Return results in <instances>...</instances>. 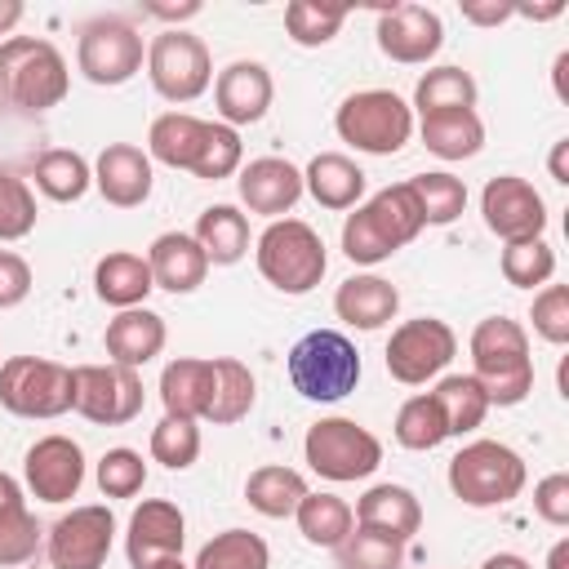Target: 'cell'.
I'll use <instances>...</instances> for the list:
<instances>
[{
  "instance_id": "obj_24",
  "label": "cell",
  "mask_w": 569,
  "mask_h": 569,
  "mask_svg": "<svg viewBox=\"0 0 569 569\" xmlns=\"http://www.w3.org/2000/svg\"><path fill=\"white\" fill-rule=\"evenodd\" d=\"M333 311H338L342 325H351V329H360V333H373V329H382V325L396 320V311H400V289H396L391 280L373 276V271H360V276H347V280L338 284Z\"/></svg>"
},
{
  "instance_id": "obj_51",
  "label": "cell",
  "mask_w": 569,
  "mask_h": 569,
  "mask_svg": "<svg viewBox=\"0 0 569 569\" xmlns=\"http://www.w3.org/2000/svg\"><path fill=\"white\" fill-rule=\"evenodd\" d=\"M533 516L565 529L569 525V476L565 471H551L533 485Z\"/></svg>"
},
{
  "instance_id": "obj_4",
  "label": "cell",
  "mask_w": 569,
  "mask_h": 569,
  "mask_svg": "<svg viewBox=\"0 0 569 569\" xmlns=\"http://www.w3.org/2000/svg\"><path fill=\"white\" fill-rule=\"evenodd\" d=\"M0 89L9 102H18L31 116L53 111L67 89H71V71L67 58L58 53L53 40L44 36H9L0 44Z\"/></svg>"
},
{
  "instance_id": "obj_33",
  "label": "cell",
  "mask_w": 569,
  "mask_h": 569,
  "mask_svg": "<svg viewBox=\"0 0 569 569\" xmlns=\"http://www.w3.org/2000/svg\"><path fill=\"white\" fill-rule=\"evenodd\" d=\"M44 156V124L40 116L22 111L0 89V173H31V164Z\"/></svg>"
},
{
  "instance_id": "obj_59",
  "label": "cell",
  "mask_w": 569,
  "mask_h": 569,
  "mask_svg": "<svg viewBox=\"0 0 569 569\" xmlns=\"http://www.w3.org/2000/svg\"><path fill=\"white\" fill-rule=\"evenodd\" d=\"M516 13H520V18H533V22H547V18H560V13H565V4H560V0H556V4H542V9L516 4Z\"/></svg>"
},
{
  "instance_id": "obj_8",
  "label": "cell",
  "mask_w": 569,
  "mask_h": 569,
  "mask_svg": "<svg viewBox=\"0 0 569 569\" xmlns=\"http://www.w3.org/2000/svg\"><path fill=\"white\" fill-rule=\"evenodd\" d=\"M302 458L316 476L347 485V480H365L382 467V440L369 427H360L356 418H320L302 436Z\"/></svg>"
},
{
  "instance_id": "obj_55",
  "label": "cell",
  "mask_w": 569,
  "mask_h": 569,
  "mask_svg": "<svg viewBox=\"0 0 569 569\" xmlns=\"http://www.w3.org/2000/svg\"><path fill=\"white\" fill-rule=\"evenodd\" d=\"M547 164H551V178H556L560 187H569V138H560V142L551 147V160H547Z\"/></svg>"
},
{
  "instance_id": "obj_17",
  "label": "cell",
  "mask_w": 569,
  "mask_h": 569,
  "mask_svg": "<svg viewBox=\"0 0 569 569\" xmlns=\"http://www.w3.org/2000/svg\"><path fill=\"white\" fill-rule=\"evenodd\" d=\"M187 542V516L169 498H142L124 525V556L133 569H151L156 560L182 556Z\"/></svg>"
},
{
  "instance_id": "obj_42",
  "label": "cell",
  "mask_w": 569,
  "mask_h": 569,
  "mask_svg": "<svg viewBox=\"0 0 569 569\" xmlns=\"http://www.w3.org/2000/svg\"><path fill=\"white\" fill-rule=\"evenodd\" d=\"M151 462L169 467V471H187L196 458H200V427L196 418H173L164 413L156 427H151Z\"/></svg>"
},
{
  "instance_id": "obj_56",
  "label": "cell",
  "mask_w": 569,
  "mask_h": 569,
  "mask_svg": "<svg viewBox=\"0 0 569 569\" xmlns=\"http://www.w3.org/2000/svg\"><path fill=\"white\" fill-rule=\"evenodd\" d=\"M480 569H533V565H529L525 556H516V551H493Z\"/></svg>"
},
{
  "instance_id": "obj_16",
  "label": "cell",
  "mask_w": 569,
  "mask_h": 569,
  "mask_svg": "<svg viewBox=\"0 0 569 569\" xmlns=\"http://www.w3.org/2000/svg\"><path fill=\"white\" fill-rule=\"evenodd\" d=\"M378 49L400 67H422L445 44V22L427 4H391L378 9Z\"/></svg>"
},
{
  "instance_id": "obj_13",
  "label": "cell",
  "mask_w": 569,
  "mask_h": 569,
  "mask_svg": "<svg viewBox=\"0 0 569 569\" xmlns=\"http://www.w3.org/2000/svg\"><path fill=\"white\" fill-rule=\"evenodd\" d=\"M71 409L93 427H124L142 413V378L124 365H76L71 369Z\"/></svg>"
},
{
  "instance_id": "obj_52",
  "label": "cell",
  "mask_w": 569,
  "mask_h": 569,
  "mask_svg": "<svg viewBox=\"0 0 569 569\" xmlns=\"http://www.w3.org/2000/svg\"><path fill=\"white\" fill-rule=\"evenodd\" d=\"M27 293H31V267H27V258L13 253V249H0V311L22 307Z\"/></svg>"
},
{
  "instance_id": "obj_39",
  "label": "cell",
  "mask_w": 569,
  "mask_h": 569,
  "mask_svg": "<svg viewBox=\"0 0 569 569\" xmlns=\"http://www.w3.org/2000/svg\"><path fill=\"white\" fill-rule=\"evenodd\" d=\"M405 182H409V191H413V200H418L427 227H449V222L462 218V209H467V187H462V178H453V173H445V169H427V173H413V178H405Z\"/></svg>"
},
{
  "instance_id": "obj_40",
  "label": "cell",
  "mask_w": 569,
  "mask_h": 569,
  "mask_svg": "<svg viewBox=\"0 0 569 569\" xmlns=\"http://www.w3.org/2000/svg\"><path fill=\"white\" fill-rule=\"evenodd\" d=\"M396 445H405V449H413V453H431V449H440L445 440H449V427H445V413H440V405L431 400V391L427 396H409L400 409H396Z\"/></svg>"
},
{
  "instance_id": "obj_36",
  "label": "cell",
  "mask_w": 569,
  "mask_h": 569,
  "mask_svg": "<svg viewBox=\"0 0 569 569\" xmlns=\"http://www.w3.org/2000/svg\"><path fill=\"white\" fill-rule=\"evenodd\" d=\"M293 520H298V533H302L311 547H329V551H338V547L347 542V533L356 529L351 502L338 498V493H325V489H320V493H307V498L298 502Z\"/></svg>"
},
{
  "instance_id": "obj_34",
  "label": "cell",
  "mask_w": 569,
  "mask_h": 569,
  "mask_svg": "<svg viewBox=\"0 0 569 569\" xmlns=\"http://www.w3.org/2000/svg\"><path fill=\"white\" fill-rule=\"evenodd\" d=\"M307 493H311V489H307L302 471H293V467H284V462H267V467L249 471V480H244V502H249L258 516H267V520L293 516Z\"/></svg>"
},
{
  "instance_id": "obj_14",
  "label": "cell",
  "mask_w": 569,
  "mask_h": 569,
  "mask_svg": "<svg viewBox=\"0 0 569 569\" xmlns=\"http://www.w3.org/2000/svg\"><path fill=\"white\" fill-rule=\"evenodd\" d=\"M116 542V516L107 502H84L71 507L67 516L53 520L49 529V565L53 569H102Z\"/></svg>"
},
{
  "instance_id": "obj_25",
  "label": "cell",
  "mask_w": 569,
  "mask_h": 569,
  "mask_svg": "<svg viewBox=\"0 0 569 569\" xmlns=\"http://www.w3.org/2000/svg\"><path fill=\"white\" fill-rule=\"evenodd\" d=\"M147 267H151L156 289H164V293H196L209 276V258L196 244V236H187V231L156 236L147 249Z\"/></svg>"
},
{
  "instance_id": "obj_41",
  "label": "cell",
  "mask_w": 569,
  "mask_h": 569,
  "mask_svg": "<svg viewBox=\"0 0 569 569\" xmlns=\"http://www.w3.org/2000/svg\"><path fill=\"white\" fill-rule=\"evenodd\" d=\"M413 107L418 116L431 111H453V107H476V80L462 67H431L413 84Z\"/></svg>"
},
{
  "instance_id": "obj_45",
  "label": "cell",
  "mask_w": 569,
  "mask_h": 569,
  "mask_svg": "<svg viewBox=\"0 0 569 569\" xmlns=\"http://www.w3.org/2000/svg\"><path fill=\"white\" fill-rule=\"evenodd\" d=\"M338 569H405V542L356 525L338 547Z\"/></svg>"
},
{
  "instance_id": "obj_53",
  "label": "cell",
  "mask_w": 569,
  "mask_h": 569,
  "mask_svg": "<svg viewBox=\"0 0 569 569\" xmlns=\"http://www.w3.org/2000/svg\"><path fill=\"white\" fill-rule=\"evenodd\" d=\"M516 13V4H462V18L476 22V27H498Z\"/></svg>"
},
{
  "instance_id": "obj_23",
  "label": "cell",
  "mask_w": 569,
  "mask_h": 569,
  "mask_svg": "<svg viewBox=\"0 0 569 569\" xmlns=\"http://www.w3.org/2000/svg\"><path fill=\"white\" fill-rule=\"evenodd\" d=\"M356 525L360 529H373L382 538H396V542H409L418 529H422V502L409 485H369L356 502Z\"/></svg>"
},
{
  "instance_id": "obj_21",
  "label": "cell",
  "mask_w": 569,
  "mask_h": 569,
  "mask_svg": "<svg viewBox=\"0 0 569 569\" xmlns=\"http://www.w3.org/2000/svg\"><path fill=\"white\" fill-rule=\"evenodd\" d=\"M151 182H156L151 156H147L142 147H133V142H107L102 156L93 160V187H98V196H102L107 204H116V209H138V204H147Z\"/></svg>"
},
{
  "instance_id": "obj_11",
  "label": "cell",
  "mask_w": 569,
  "mask_h": 569,
  "mask_svg": "<svg viewBox=\"0 0 569 569\" xmlns=\"http://www.w3.org/2000/svg\"><path fill=\"white\" fill-rule=\"evenodd\" d=\"M142 62H147V44L133 31V22H124L116 13H102V18L80 27L76 67H80V76L89 84H102V89L129 84L142 71Z\"/></svg>"
},
{
  "instance_id": "obj_48",
  "label": "cell",
  "mask_w": 569,
  "mask_h": 569,
  "mask_svg": "<svg viewBox=\"0 0 569 569\" xmlns=\"http://www.w3.org/2000/svg\"><path fill=\"white\" fill-rule=\"evenodd\" d=\"M240 164H244L240 133L231 124H222V120H209V138H204V151H200V160H196L191 173L204 178V182H222V178L240 173Z\"/></svg>"
},
{
  "instance_id": "obj_7",
  "label": "cell",
  "mask_w": 569,
  "mask_h": 569,
  "mask_svg": "<svg viewBox=\"0 0 569 569\" xmlns=\"http://www.w3.org/2000/svg\"><path fill=\"white\" fill-rule=\"evenodd\" d=\"M333 129L365 156H400L413 138V107L391 89H360L342 98V107L333 111Z\"/></svg>"
},
{
  "instance_id": "obj_12",
  "label": "cell",
  "mask_w": 569,
  "mask_h": 569,
  "mask_svg": "<svg viewBox=\"0 0 569 569\" xmlns=\"http://www.w3.org/2000/svg\"><path fill=\"white\" fill-rule=\"evenodd\" d=\"M453 356H458V333L436 316H418V320L396 325L387 338V351H382L387 373L405 387H422V382L440 378Z\"/></svg>"
},
{
  "instance_id": "obj_43",
  "label": "cell",
  "mask_w": 569,
  "mask_h": 569,
  "mask_svg": "<svg viewBox=\"0 0 569 569\" xmlns=\"http://www.w3.org/2000/svg\"><path fill=\"white\" fill-rule=\"evenodd\" d=\"M347 22V9H333V4H316V0H293L284 4V31L293 44L302 49H316V44H329Z\"/></svg>"
},
{
  "instance_id": "obj_2",
  "label": "cell",
  "mask_w": 569,
  "mask_h": 569,
  "mask_svg": "<svg viewBox=\"0 0 569 569\" xmlns=\"http://www.w3.org/2000/svg\"><path fill=\"white\" fill-rule=\"evenodd\" d=\"M422 209L409 191V182H391L382 191H373L365 204H356V213H347L342 222V253L360 267L387 262L391 253H400L409 240H418L422 231Z\"/></svg>"
},
{
  "instance_id": "obj_60",
  "label": "cell",
  "mask_w": 569,
  "mask_h": 569,
  "mask_svg": "<svg viewBox=\"0 0 569 569\" xmlns=\"http://www.w3.org/2000/svg\"><path fill=\"white\" fill-rule=\"evenodd\" d=\"M547 569H569V538H560V542L547 551Z\"/></svg>"
},
{
  "instance_id": "obj_47",
  "label": "cell",
  "mask_w": 569,
  "mask_h": 569,
  "mask_svg": "<svg viewBox=\"0 0 569 569\" xmlns=\"http://www.w3.org/2000/svg\"><path fill=\"white\" fill-rule=\"evenodd\" d=\"M36 231V191L18 173H0V244L27 240Z\"/></svg>"
},
{
  "instance_id": "obj_46",
  "label": "cell",
  "mask_w": 569,
  "mask_h": 569,
  "mask_svg": "<svg viewBox=\"0 0 569 569\" xmlns=\"http://www.w3.org/2000/svg\"><path fill=\"white\" fill-rule=\"evenodd\" d=\"M40 525H36V516L27 511V502H18V507H4L0 511V569H22V565H31L36 560V551H40Z\"/></svg>"
},
{
  "instance_id": "obj_28",
  "label": "cell",
  "mask_w": 569,
  "mask_h": 569,
  "mask_svg": "<svg viewBox=\"0 0 569 569\" xmlns=\"http://www.w3.org/2000/svg\"><path fill=\"white\" fill-rule=\"evenodd\" d=\"M204 138H209V120H200L191 111H164L147 129V156L169 164V169H187L191 173L200 151H204Z\"/></svg>"
},
{
  "instance_id": "obj_29",
  "label": "cell",
  "mask_w": 569,
  "mask_h": 569,
  "mask_svg": "<svg viewBox=\"0 0 569 569\" xmlns=\"http://www.w3.org/2000/svg\"><path fill=\"white\" fill-rule=\"evenodd\" d=\"M213 396V360L200 356H178L160 373V405L173 418H204Z\"/></svg>"
},
{
  "instance_id": "obj_49",
  "label": "cell",
  "mask_w": 569,
  "mask_h": 569,
  "mask_svg": "<svg viewBox=\"0 0 569 569\" xmlns=\"http://www.w3.org/2000/svg\"><path fill=\"white\" fill-rule=\"evenodd\" d=\"M142 485H147V462H142L138 449L116 445V449H107L98 458V489H102V498H133V493H142Z\"/></svg>"
},
{
  "instance_id": "obj_31",
  "label": "cell",
  "mask_w": 569,
  "mask_h": 569,
  "mask_svg": "<svg viewBox=\"0 0 569 569\" xmlns=\"http://www.w3.org/2000/svg\"><path fill=\"white\" fill-rule=\"evenodd\" d=\"M196 244L204 249L209 267H236L249 253V218L236 204H209L196 218Z\"/></svg>"
},
{
  "instance_id": "obj_18",
  "label": "cell",
  "mask_w": 569,
  "mask_h": 569,
  "mask_svg": "<svg viewBox=\"0 0 569 569\" xmlns=\"http://www.w3.org/2000/svg\"><path fill=\"white\" fill-rule=\"evenodd\" d=\"M22 480L40 502H71L84 485V449L71 436H40L22 458Z\"/></svg>"
},
{
  "instance_id": "obj_10",
  "label": "cell",
  "mask_w": 569,
  "mask_h": 569,
  "mask_svg": "<svg viewBox=\"0 0 569 569\" xmlns=\"http://www.w3.org/2000/svg\"><path fill=\"white\" fill-rule=\"evenodd\" d=\"M147 80L164 102H196L213 84L209 44L182 27H164L147 44Z\"/></svg>"
},
{
  "instance_id": "obj_9",
  "label": "cell",
  "mask_w": 569,
  "mask_h": 569,
  "mask_svg": "<svg viewBox=\"0 0 569 569\" xmlns=\"http://www.w3.org/2000/svg\"><path fill=\"white\" fill-rule=\"evenodd\" d=\"M76 391H71V369L44 356H9L0 365V405L13 418H62L71 409Z\"/></svg>"
},
{
  "instance_id": "obj_57",
  "label": "cell",
  "mask_w": 569,
  "mask_h": 569,
  "mask_svg": "<svg viewBox=\"0 0 569 569\" xmlns=\"http://www.w3.org/2000/svg\"><path fill=\"white\" fill-rule=\"evenodd\" d=\"M22 22V4L18 0H0V36H9Z\"/></svg>"
},
{
  "instance_id": "obj_38",
  "label": "cell",
  "mask_w": 569,
  "mask_h": 569,
  "mask_svg": "<svg viewBox=\"0 0 569 569\" xmlns=\"http://www.w3.org/2000/svg\"><path fill=\"white\" fill-rule=\"evenodd\" d=\"M191 569H271V547L253 529H222L196 551Z\"/></svg>"
},
{
  "instance_id": "obj_22",
  "label": "cell",
  "mask_w": 569,
  "mask_h": 569,
  "mask_svg": "<svg viewBox=\"0 0 569 569\" xmlns=\"http://www.w3.org/2000/svg\"><path fill=\"white\" fill-rule=\"evenodd\" d=\"M164 338H169L164 316H156L151 307H129V311H116L107 320L102 347H107V360L111 365L142 369V365H151L164 351Z\"/></svg>"
},
{
  "instance_id": "obj_6",
  "label": "cell",
  "mask_w": 569,
  "mask_h": 569,
  "mask_svg": "<svg viewBox=\"0 0 569 569\" xmlns=\"http://www.w3.org/2000/svg\"><path fill=\"white\" fill-rule=\"evenodd\" d=\"M284 369H289V382H293V391L302 400L333 405V400L356 391V382H360V351L338 329H311V333H302L289 347Z\"/></svg>"
},
{
  "instance_id": "obj_26",
  "label": "cell",
  "mask_w": 569,
  "mask_h": 569,
  "mask_svg": "<svg viewBox=\"0 0 569 569\" xmlns=\"http://www.w3.org/2000/svg\"><path fill=\"white\" fill-rule=\"evenodd\" d=\"M302 191H307L320 209H333V213L356 209L360 196H365V169H360L351 156H342V151H320V156H311V164L302 169Z\"/></svg>"
},
{
  "instance_id": "obj_50",
  "label": "cell",
  "mask_w": 569,
  "mask_h": 569,
  "mask_svg": "<svg viewBox=\"0 0 569 569\" xmlns=\"http://www.w3.org/2000/svg\"><path fill=\"white\" fill-rule=\"evenodd\" d=\"M529 320H533V333H538L542 342L565 347V342H569V289H565V284H542V289L533 293Z\"/></svg>"
},
{
  "instance_id": "obj_27",
  "label": "cell",
  "mask_w": 569,
  "mask_h": 569,
  "mask_svg": "<svg viewBox=\"0 0 569 569\" xmlns=\"http://www.w3.org/2000/svg\"><path fill=\"white\" fill-rule=\"evenodd\" d=\"M156 289L151 280V267L142 253H129V249H111L93 262V293L98 302L116 307V311H129V307H142V298Z\"/></svg>"
},
{
  "instance_id": "obj_44",
  "label": "cell",
  "mask_w": 569,
  "mask_h": 569,
  "mask_svg": "<svg viewBox=\"0 0 569 569\" xmlns=\"http://www.w3.org/2000/svg\"><path fill=\"white\" fill-rule=\"evenodd\" d=\"M502 276L516 289H538L556 276V249L538 236V240H516L502 249Z\"/></svg>"
},
{
  "instance_id": "obj_37",
  "label": "cell",
  "mask_w": 569,
  "mask_h": 569,
  "mask_svg": "<svg viewBox=\"0 0 569 569\" xmlns=\"http://www.w3.org/2000/svg\"><path fill=\"white\" fill-rule=\"evenodd\" d=\"M431 400L440 405L449 436H471L485 422V413H489V396H485V387L471 373H445L436 382Z\"/></svg>"
},
{
  "instance_id": "obj_3",
  "label": "cell",
  "mask_w": 569,
  "mask_h": 569,
  "mask_svg": "<svg viewBox=\"0 0 569 569\" xmlns=\"http://www.w3.org/2000/svg\"><path fill=\"white\" fill-rule=\"evenodd\" d=\"M253 262H258V276L271 289L289 293V298L311 293L325 280V271H329L325 240L302 218H276V222H267V231L253 244Z\"/></svg>"
},
{
  "instance_id": "obj_32",
  "label": "cell",
  "mask_w": 569,
  "mask_h": 569,
  "mask_svg": "<svg viewBox=\"0 0 569 569\" xmlns=\"http://www.w3.org/2000/svg\"><path fill=\"white\" fill-rule=\"evenodd\" d=\"M258 400V382H253V369L236 356H213V396H209V409H204V422L213 427H231L240 418H249Z\"/></svg>"
},
{
  "instance_id": "obj_61",
  "label": "cell",
  "mask_w": 569,
  "mask_h": 569,
  "mask_svg": "<svg viewBox=\"0 0 569 569\" xmlns=\"http://www.w3.org/2000/svg\"><path fill=\"white\" fill-rule=\"evenodd\" d=\"M151 569H191V565H182V556H169V560H156Z\"/></svg>"
},
{
  "instance_id": "obj_19",
  "label": "cell",
  "mask_w": 569,
  "mask_h": 569,
  "mask_svg": "<svg viewBox=\"0 0 569 569\" xmlns=\"http://www.w3.org/2000/svg\"><path fill=\"white\" fill-rule=\"evenodd\" d=\"M271 98H276L271 71L253 58H236L213 76V107H218V120L231 124V129L258 124L267 116Z\"/></svg>"
},
{
  "instance_id": "obj_20",
  "label": "cell",
  "mask_w": 569,
  "mask_h": 569,
  "mask_svg": "<svg viewBox=\"0 0 569 569\" xmlns=\"http://www.w3.org/2000/svg\"><path fill=\"white\" fill-rule=\"evenodd\" d=\"M240 204L249 213H262V218H280L289 213L298 200H302V169L284 156H258L249 164H240Z\"/></svg>"
},
{
  "instance_id": "obj_58",
  "label": "cell",
  "mask_w": 569,
  "mask_h": 569,
  "mask_svg": "<svg viewBox=\"0 0 569 569\" xmlns=\"http://www.w3.org/2000/svg\"><path fill=\"white\" fill-rule=\"evenodd\" d=\"M18 502H22V485L0 471V511H4V507H18Z\"/></svg>"
},
{
  "instance_id": "obj_35",
  "label": "cell",
  "mask_w": 569,
  "mask_h": 569,
  "mask_svg": "<svg viewBox=\"0 0 569 569\" xmlns=\"http://www.w3.org/2000/svg\"><path fill=\"white\" fill-rule=\"evenodd\" d=\"M31 182L40 196L58 204H76L93 187V164L71 147H44V156L31 164Z\"/></svg>"
},
{
  "instance_id": "obj_1",
  "label": "cell",
  "mask_w": 569,
  "mask_h": 569,
  "mask_svg": "<svg viewBox=\"0 0 569 569\" xmlns=\"http://www.w3.org/2000/svg\"><path fill=\"white\" fill-rule=\"evenodd\" d=\"M471 378L485 387L489 405L511 409L533 391V356H529V333L520 320L507 316H485L471 338Z\"/></svg>"
},
{
  "instance_id": "obj_54",
  "label": "cell",
  "mask_w": 569,
  "mask_h": 569,
  "mask_svg": "<svg viewBox=\"0 0 569 569\" xmlns=\"http://www.w3.org/2000/svg\"><path fill=\"white\" fill-rule=\"evenodd\" d=\"M142 13L164 18V22H187V18L200 13V4H196V0H187V4H142Z\"/></svg>"
},
{
  "instance_id": "obj_5",
  "label": "cell",
  "mask_w": 569,
  "mask_h": 569,
  "mask_svg": "<svg viewBox=\"0 0 569 569\" xmlns=\"http://www.w3.org/2000/svg\"><path fill=\"white\" fill-rule=\"evenodd\" d=\"M445 480H449V489H453V498L462 507L485 511V507L516 502L525 493L529 471H525V458L511 445H502V440H471V445H462L449 458Z\"/></svg>"
},
{
  "instance_id": "obj_15",
  "label": "cell",
  "mask_w": 569,
  "mask_h": 569,
  "mask_svg": "<svg viewBox=\"0 0 569 569\" xmlns=\"http://www.w3.org/2000/svg\"><path fill=\"white\" fill-rule=\"evenodd\" d=\"M480 213H485V227L502 240V244H516V240H538L547 231V200L538 196V187L520 173H498L485 182L480 191Z\"/></svg>"
},
{
  "instance_id": "obj_30",
  "label": "cell",
  "mask_w": 569,
  "mask_h": 569,
  "mask_svg": "<svg viewBox=\"0 0 569 569\" xmlns=\"http://www.w3.org/2000/svg\"><path fill=\"white\" fill-rule=\"evenodd\" d=\"M418 133H422V147L431 156H440V160H471L485 147V124H480L476 107L431 111V116H422Z\"/></svg>"
}]
</instances>
